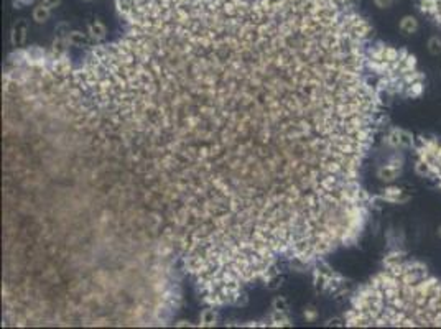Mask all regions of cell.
<instances>
[{
    "mask_svg": "<svg viewBox=\"0 0 441 329\" xmlns=\"http://www.w3.org/2000/svg\"><path fill=\"white\" fill-rule=\"evenodd\" d=\"M87 36L91 38V41L99 43V41H102L107 36V27L101 20H94V22L87 25Z\"/></svg>",
    "mask_w": 441,
    "mask_h": 329,
    "instance_id": "obj_1",
    "label": "cell"
},
{
    "mask_svg": "<svg viewBox=\"0 0 441 329\" xmlns=\"http://www.w3.org/2000/svg\"><path fill=\"white\" fill-rule=\"evenodd\" d=\"M27 31H28V23L25 20H18L14 28H12V43L14 45H23L27 40Z\"/></svg>",
    "mask_w": 441,
    "mask_h": 329,
    "instance_id": "obj_2",
    "label": "cell"
},
{
    "mask_svg": "<svg viewBox=\"0 0 441 329\" xmlns=\"http://www.w3.org/2000/svg\"><path fill=\"white\" fill-rule=\"evenodd\" d=\"M51 8L48 5H45V3L38 2L35 7H33V12H32V18L35 23H47L49 20V16H51Z\"/></svg>",
    "mask_w": 441,
    "mask_h": 329,
    "instance_id": "obj_3",
    "label": "cell"
},
{
    "mask_svg": "<svg viewBox=\"0 0 441 329\" xmlns=\"http://www.w3.org/2000/svg\"><path fill=\"white\" fill-rule=\"evenodd\" d=\"M270 324H272V326H290V324H292V319L288 318L286 311L273 310L272 316H270Z\"/></svg>",
    "mask_w": 441,
    "mask_h": 329,
    "instance_id": "obj_4",
    "label": "cell"
},
{
    "mask_svg": "<svg viewBox=\"0 0 441 329\" xmlns=\"http://www.w3.org/2000/svg\"><path fill=\"white\" fill-rule=\"evenodd\" d=\"M400 30L403 33H407V35H411V33H415L418 30V20L415 18V16H403L402 22H400Z\"/></svg>",
    "mask_w": 441,
    "mask_h": 329,
    "instance_id": "obj_5",
    "label": "cell"
},
{
    "mask_svg": "<svg viewBox=\"0 0 441 329\" xmlns=\"http://www.w3.org/2000/svg\"><path fill=\"white\" fill-rule=\"evenodd\" d=\"M218 321V314L214 310H203L201 316H199V324L201 326H214Z\"/></svg>",
    "mask_w": 441,
    "mask_h": 329,
    "instance_id": "obj_6",
    "label": "cell"
},
{
    "mask_svg": "<svg viewBox=\"0 0 441 329\" xmlns=\"http://www.w3.org/2000/svg\"><path fill=\"white\" fill-rule=\"evenodd\" d=\"M272 308L275 311H286L288 310V305H286V299L284 297H277L275 299H273Z\"/></svg>",
    "mask_w": 441,
    "mask_h": 329,
    "instance_id": "obj_7",
    "label": "cell"
},
{
    "mask_svg": "<svg viewBox=\"0 0 441 329\" xmlns=\"http://www.w3.org/2000/svg\"><path fill=\"white\" fill-rule=\"evenodd\" d=\"M395 0H374V5L377 8H390Z\"/></svg>",
    "mask_w": 441,
    "mask_h": 329,
    "instance_id": "obj_8",
    "label": "cell"
},
{
    "mask_svg": "<svg viewBox=\"0 0 441 329\" xmlns=\"http://www.w3.org/2000/svg\"><path fill=\"white\" fill-rule=\"evenodd\" d=\"M303 316H305L306 321H315L316 316H318V313H316L313 308H310V310H305V313H303Z\"/></svg>",
    "mask_w": 441,
    "mask_h": 329,
    "instance_id": "obj_9",
    "label": "cell"
},
{
    "mask_svg": "<svg viewBox=\"0 0 441 329\" xmlns=\"http://www.w3.org/2000/svg\"><path fill=\"white\" fill-rule=\"evenodd\" d=\"M32 3H35V0H14L15 8H23L27 5H32Z\"/></svg>",
    "mask_w": 441,
    "mask_h": 329,
    "instance_id": "obj_10",
    "label": "cell"
}]
</instances>
